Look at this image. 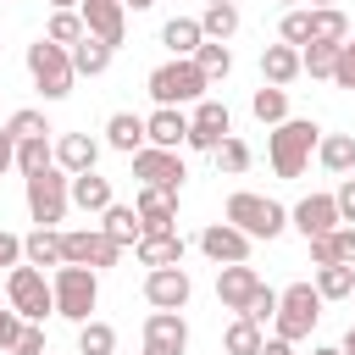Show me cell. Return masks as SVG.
<instances>
[{
  "mask_svg": "<svg viewBox=\"0 0 355 355\" xmlns=\"http://www.w3.org/2000/svg\"><path fill=\"white\" fill-rule=\"evenodd\" d=\"M83 28L100 39V44H122L128 39V6L122 0H83Z\"/></svg>",
  "mask_w": 355,
  "mask_h": 355,
  "instance_id": "obj_15",
  "label": "cell"
},
{
  "mask_svg": "<svg viewBox=\"0 0 355 355\" xmlns=\"http://www.w3.org/2000/svg\"><path fill=\"white\" fill-rule=\"evenodd\" d=\"M11 355H44V322H28L22 327V338H17V349Z\"/></svg>",
  "mask_w": 355,
  "mask_h": 355,
  "instance_id": "obj_47",
  "label": "cell"
},
{
  "mask_svg": "<svg viewBox=\"0 0 355 355\" xmlns=\"http://www.w3.org/2000/svg\"><path fill=\"white\" fill-rule=\"evenodd\" d=\"M50 6H55V11H72V6H83V0H50Z\"/></svg>",
  "mask_w": 355,
  "mask_h": 355,
  "instance_id": "obj_56",
  "label": "cell"
},
{
  "mask_svg": "<svg viewBox=\"0 0 355 355\" xmlns=\"http://www.w3.org/2000/svg\"><path fill=\"white\" fill-rule=\"evenodd\" d=\"M144 139H150L155 150H178V144H189V111H178V105H155V111L144 116Z\"/></svg>",
  "mask_w": 355,
  "mask_h": 355,
  "instance_id": "obj_19",
  "label": "cell"
},
{
  "mask_svg": "<svg viewBox=\"0 0 355 355\" xmlns=\"http://www.w3.org/2000/svg\"><path fill=\"white\" fill-rule=\"evenodd\" d=\"M200 33L216 39V44H227V39L239 33V6H205V11H200Z\"/></svg>",
  "mask_w": 355,
  "mask_h": 355,
  "instance_id": "obj_33",
  "label": "cell"
},
{
  "mask_svg": "<svg viewBox=\"0 0 355 355\" xmlns=\"http://www.w3.org/2000/svg\"><path fill=\"white\" fill-rule=\"evenodd\" d=\"M239 316H244V322H255V327H266V322L277 316V288H266V283H261V288H255V300H250Z\"/></svg>",
  "mask_w": 355,
  "mask_h": 355,
  "instance_id": "obj_42",
  "label": "cell"
},
{
  "mask_svg": "<svg viewBox=\"0 0 355 355\" xmlns=\"http://www.w3.org/2000/svg\"><path fill=\"white\" fill-rule=\"evenodd\" d=\"M333 200H338V222L355 227V178H344V183L333 189Z\"/></svg>",
  "mask_w": 355,
  "mask_h": 355,
  "instance_id": "obj_48",
  "label": "cell"
},
{
  "mask_svg": "<svg viewBox=\"0 0 355 355\" xmlns=\"http://www.w3.org/2000/svg\"><path fill=\"white\" fill-rule=\"evenodd\" d=\"M44 166H55V144L50 139H22L17 144V172L22 178H39Z\"/></svg>",
  "mask_w": 355,
  "mask_h": 355,
  "instance_id": "obj_35",
  "label": "cell"
},
{
  "mask_svg": "<svg viewBox=\"0 0 355 355\" xmlns=\"http://www.w3.org/2000/svg\"><path fill=\"white\" fill-rule=\"evenodd\" d=\"M22 316H17V305H0V349H17V338H22Z\"/></svg>",
  "mask_w": 355,
  "mask_h": 355,
  "instance_id": "obj_45",
  "label": "cell"
},
{
  "mask_svg": "<svg viewBox=\"0 0 355 355\" xmlns=\"http://www.w3.org/2000/svg\"><path fill=\"white\" fill-rule=\"evenodd\" d=\"M288 222H294L305 239H322V233L338 227V200H333V194H305V200L288 211Z\"/></svg>",
  "mask_w": 355,
  "mask_h": 355,
  "instance_id": "obj_18",
  "label": "cell"
},
{
  "mask_svg": "<svg viewBox=\"0 0 355 355\" xmlns=\"http://www.w3.org/2000/svg\"><path fill=\"white\" fill-rule=\"evenodd\" d=\"M344 355H355V322H349V333H344V344H338Z\"/></svg>",
  "mask_w": 355,
  "mask_h": 355,
  "instance_id": "obj_53",
  "label": "cell"
},
{
  "mask_svg": "<svg viewBox=\"0 0 355 355\" xmlns=\"http://www.w3.org/2000/svg\"><path fill=\"white\" fill-rule=\"evenodd\" d=\"M255 288H261V272H255L250 261L216 266V300H222V311H244V305L255 300Z\"/></svg>",
  "mask_w": 355,
  "mask_h": 355,
  "instance_id": "obj_16",
  "label": "cell"
},
{
  "mask_svg": "<svg viewBox=\"0 0 355 355\" xmlns=\"http://www.w3.org/2000/svg\"><path fill=\"white\" fill-rule=\"evenodd\" d=\"M161 44L172 50V61H194V50L205 44V33H200V17H172V22L161 28Z\"/></svg>",
  "mask_w": 355,
  "mask_h": 355,
  "instance_id": "obj_21",
  "label": "cell"
},
{
  "mask_svg": "<svg viewBox=\"0 0 355 355\" xmlns=\"http://www.w3.org/2000/svg\"><path fill=\"white\" fill-rule=\"evenodd\" d=\"M305 244H311V261H316V266H338V255H333V239H327V233H322V239H305Z\"/></svg>",
  "mask_w": 355,
  "mask_h": 355,
  "instance_id": "obj_50",
  "label": "cell"
},
{
  "mask_svg": "<svg viewBox=\"0 0 355 355\" xmlns=\"http://www.w3.org/2000/svg\"><path fill=\"white\" fill-rule=\"evenodd\" d=\"M333 83H338V89H355V33L338 44V67H333Z\"/></svg>",
  "mask_w": 355,
  "mask_h": 355,
  "instance_id": "obj_44",
  "label": "cell"
},
{
  "mask_svg": "<svg viewBox=\"0 0 355 355\" xmlns=\"http://www.w3.org/2000/svg\"><path fill=\"white\" fill-rule=\"evenodd\" d=\"M261 78H266L272 89H288V83L300 78V50H294V44H266V50H261Z\"/></svg>",
  "mask_w": 355,
  "mask_h": 355,
  "instance_id": "obj_22",
  "label": "cell"
},
{
  "mask_svg": "<svg viewBox=\"0 0 355 355\" xmlns=\"http://www.w3.org/2000/svg\"><path fill=\"white\" fill-rule=\"evenodd\" d=\"M277 6H294V0H277Z\"/></svg>",
  "mask_w": 355,
  "mask_h": 355,
  "instance_id": "obj_59",
  "label": "cell"
},
{
  "mask_svg": "<svg viewBox=\"0 0 355 355\" xmlns=\"http://www.w3.org/2000/svg\"><path fill=\"white\" fill-rule=\"evenodd\" d=\"M122 6H128V11H150L155 0H122Z\"/></svg>",
  "mask_w": 355,
  "mask_h": 355,
  "instance_id": "obj_55",
  "label": "cell"
},
{
  "mask_svg": "<svg viewBox=\"0 0 355 355\" xmlns=\"http://www.w3.org/2000/svg\"><path fill=\"white\" fill-rule=\"evenodd\" d=\"M344 39H349V17L338 6L311 11V44H344Z\"/></svg>",
  "mask_w": 355,
  "mask_h": 355,
  "instance_id": "obj_31",
  "label": "cell"
},
{
  "mask_svg": "<svg viewBox=\"0 0 355 355\" xmlns=\"http://www.w3.org/2000/svg\"><path fill=\"white\" fill-rule=\"evenodd\" d=\"M133 250H139V266H150V272L155 266H183V239L178 233H144Z\"/></svg>",
  "mask_w": 355,
  "mask_h": 355,
  "instance_id": "obj_23",
  "label": "cell"
},
{
  "mask_svg": "<svg viewBox=\"0 0 355 355\" xmlns=\"http://www.w3.org/2000/svg\"><path fill=\"white\" fill-rule=\"evenodd\" d=\"M11 166H17V139H11L6 128H0V178H6Z\"/></svg>",
  "mask_w": 355,
  "mask_h": 355,
  "instance_id": "obj_51",
  "label": "cell"
},
{
  "mask_svg": "<svg viewBox=\"0 0 355 355\" xmlns=\"http://www.w3.org/2000/svg\"><path fill=\"white\" fill-rule=\"evenodd\" d=\"M105 144L111 150H122V155H139L150 139H144V116H133V111H116L111 122H105Z\"/></svg>",
  "mask_w": 355,
  "mask_h": 355,
  "instance_id": "obj_24",
  "label": "cell"
},
{
  "mask_svg": "<svg viewBox=\"0 0 355 355\" xmlns=\"http://www.w3.org/2000/svg\"><path fill=\"white\" fill-rule=\"evenodd\" d=\"M311 355H344V349H338V344H316Z\"/></svg>",
  "mask_w": 355,
  "mask_h": 355,
  "instance_id": "obj_54",
  "label": "cell"
},
{
  "mask_svg": "<svg viewBox=\"0 0 355 355\" xmlns=\"http://www.w3.org/2000/svg\"><path fill=\"white\" fill-rule=\"evenodd\" d=\"M144 355H189L183 311H150L144 316Z\"/></svg>",
  "mask_w": 355,
  "mask_h": 355,
  "instance_id": "obj_12",
  "label": "cell"
},
{
  "mask_svg": "<svg viewBox=\"0 0 355 355\" xmlns=\"http://www.w3.org/2000/svg\"><path fill=\"white\" fill-rule=\"evenodd\" d=\"M316 161H322L327 172H349V166H355V133H322Z\"/></svg>",
  "mask_w": 355,
  "mask_h": 355,
  "instance_id": "obj_30",
  "label": "cell"
},
{
  "mask_svg": "<svg viewBox=\"0 0 355 355\" xmlns=\"http://www.w3.org/2000/svg\"><path fill=\"white\" fill-rule=\"evenodd\" d=\"M316 144H322V128H316L311 116H288V122H277V128L266 133V161H272L277 178H300V172L311 166Z\"/></svg>",
  "mask_w": 355,
  "mask_h": 355,
  "instance_id": "obj_1",
  "label": "cell"
},
{
  "mask_svg": "<svg viewBox=\"0 0 355 355\" xmlns=\"http://www.w3.org/2000/svg\"><path fill=\"white\" fill-rule=\"evenodd\" d=\"M83 33H89V28H83V11H55L50 28H44V39H50V44H67V50H72Z\"/></svg>",
  "mask_w": 355,
  "mask_h": 355,
  "instance_id": "obj_38",
  "label": "cell"
},
{
  "mask_svg": "<svg viewBox=\"0 0 355 355\" xmlns=\"http://www.w3.org/2000/svg\"><path fill=\"white\" fill-rule=\"evenodd\" d=\"M61 255H67V266H116V255H122V244H111L100 227H78V233H61Z\"/></svg>",
  "mask_w": 355,
  "mask_h": 355,
  "instance_id": "obj_11",
  "label": "cell"
},
{
  "mask_svg": "<svg viewBox=\"0 0 355 355\" xmlns=\"http://www.w3.org/2000/svg\"><path fill=\"white\" fill-rule=\"evenodd\" d=\"M261 344H266V333H261L255 322H244V316H233L227 333H222V349H227V355H261Z\"/></svg>",
  "mask_w": 355,
  "mask_h": 355,
  "instance_id": "obj_32",
  "label": "cell"
},
{
  "mask_svg": "<svg viewBox=\"0 0 355 355\" xmlns=\"http://www.w3.org/2000/svg\"><path fill=\"white\" fill-rule=\"evenodd\" d=\"M28 78L44 100H67L72 94V50L67 44H50V39H33L28 44Z\"/></svg>",
  "mask_w": 355,
  "mask_h": 355,
  "instance_id": "obj_5",
  "label": "cell"
},
{
  "mask_svg": "<svg viewBox=\"0 0 355 355\" xmlns=\"http://www.w3.org/2000/svg\"><path fill=\"white\" fill-rule=\"evenodd\" d=\"M283 44H294V50L311 44V11H283Z\"/></svg>",
  "mask_w": 355,
  "mask_h": 355,
  "instance_id": "obj_43",
  "label": "cell"
},
{
  "mask_svg": "<svg viewBox=\"0 0 355 355\" xmlns=\"http://www.w3.org/2000/svg\"><path fill=\"white\" fill-rule=\"evenodd\" d=\"M194 67L205 72V83H222V78L233 72V50H227V44H216V39H205V44L194 50Z\"/></svg>",
  "mask_w": 355,
  "mask_h": 355,
  "instance_id": "obj_34",
  "label": "cell"
},
{
  "mask_svg": "<svg viewBox=\"0 0 355 355\" xmlns=\"http://www.w3.org/2000/svg\"><path fill=\"white\" fill-rule=\"evenodd\" d=\"M189 294H194V283H189L183 266H155V272H144V300H150L155 311H183Z\"/></svg>",
  "mask_w": 355,
  "mask_h": 355,
  "instance_id": "obj_13",
  "label": "cell"
},
{
  "mask_svg": "<svg viewBox=\"0 0 355 355\" xmlns=\"http://www.w3.org/2000/svg\"><path fill=\"white\" fill-rule=\"evenodd\" d=\"M94 161H100V144H94L89 133H61V139H55V166H61L67 178L94 172Z\"/></svg>",
  "mask_w": 355,
  "mask_h": 355,
  "instance_id": "obj_20",
  "label": "cell"
},
{
  "mask_svg": "<svg viewBox=\"0 0 355 355\" xmlns=\"http://www.w3.org/2000/svg\"><path fill=\"white\" fill-rule=\"evenodd\" d=\"M111 55H116L111 44H100L94 33H83V39L72 44V72H78V78H100V72L111 67Z\"/></svg>",
  "mask_w": 355,
  "mask_h": 355,
  "instance_id": "obj_28",
  "label": "cell"
},
{
  "mask_svg": "<svg viewBox=\"0 0 355 355\" xmlns=\"http://www.w3.org/2000/svg\"><path fill=\"white\" fill-rule=\"evenodd\" d=\"M261 355H294V344H288V338H277V333H272V338H266V344H261Z\"/></svg>",
  "mask_w": 355,
  "mask_h": 355,
  "instance_id": "obj_52",
  "label": "cell"
},
{
  "mask_svg": "<svg viewBox=\"0 0 355 355\" xmlns=\"http://www.w3.org/2000/svg\"><path fill=\"white\" fill-rule=\"evenodd\" d=\"M211 155H216V166H222L227 178H239V172L250 166V144H244V139H222V144H216Z\"/></svg>",
  "mask_w": 355,
  "mask_h": 355,
  "instance_id": "obj_41",
  "label": "cell"
},
{
  "mask_svg": "<svg viewBox=\"0 0 355 355\" xmlns=\"http://www.w3.org/2000/svg\"><path fill=\"white\" fill-rule=\"evenodd\" d=\"M316 294L322 300H349L355 294V266H316Z\"/></svg>",
  "mask_w": 355,
  "mask_h": 355,
  "instance_id": "obj_36",
  "label": "cell"
},
{
  "mask_svg": "<svg viewBox=\"0 0 355 355\" xmlns=\"http://www.w3.org/2000/svg\"><path fill=\"white\" fill-rule=\"evenodd\" d=\"M227 222L239 227V233H250L255 244L266 239H277L283 227H288V211L277 205V200H266V194H250V189H239V194H227Z\"/></svg>",
  "mask_w": 355,
  "mask_h": 355,
  "instance_id": "obj_6",
  "label": "cell"
},
{
  "mask_svg": "<svg viewBox=\"0 0 355 355\" xmlns=\"http://www.w3.org/2000/svg\"><path fill=\"white\" fill-rule=\"evenodd\" d=\"M200 250H205L216 266H239V261H250L255 239H250V233H239L233 222H211V227L200 233Z\"/></svg>",
  "mask_w": 355,
  "mask_h": 355,
  "instance_id": "obj_14",
  "label": "cell"
},
{
  "mask_svg": "<svg viewBox=\"0 0 355 355\" xmlns=\"http://www.w3.org/2000/svg\"><path fill=\"white\" fill-rule=\"evenodd\" d=\"M72 205L105 216V211L116 205V200H111V178H100V172H78V178H72Z\"/></svg>",
  "mask_w": 355,
  "mask_h": 355,
  "instance_id": "obj_25",
  "label": "cell"
},
{
  "mask_svg": "<svg viewBox=\"0 0 355 355\" xmlns=\"http://www.w3.org/2000/svg\"><path fill=\"white\" fill-rule=\"evenodd\" d=\"M205 6H233V0H205Z\"/></svg>",
  "mask_w": 355,
  "mask_h": 355,
  "instance_id": "obj_58",
  "label": "cell"
},
{
  "mask_svg": "<svg viewBox=\"0 0 355 355\" xmlns=\"http://www.w3.org/2000/svg\"><path fill=\"white\" fill-rule=\"evenodd\" d=\"M100 233H105L111 244H122V250H128V244H139V239H144V222H139V211H133V205H111V211L100 216Z\"/></svg>",
  "mask_w": 355,
  "mask_h": 355,
  "instance_id": "obj_27",
  "label": "cell"
},
{
  "mask_svg": "<svg viewBox=\"0 0 355 355\" xmlns=\"http://www.w3.org/2000/svg\"><path fill=\"white\" fill-rule=\"evenodd\" d=\"M349 305H355V294H349Z\"/></svg>",
  "mask_w": 355,
  "mask_h": 355,
  "instance_id": "obj_60",
  "label": "cell"
},
{
  "mask_svg": "<svg viewBox=\"0 0 355 355\" xmlns=\"http://www.w3.org/2000/svg\"><path fill=\"white\" fill-rule=\"evenodd\" d=\"M333 67H338V44H305V50H300V72L333 78Z\"/></svg>",
  "mask_w": 355,
  "mask_h": 355,
  "instance_id": "obj_40",
  "label": "cell"
},
{
  "mask_svg": "<svg viewBox=\"0 0 355 355\" xmlns=\"http://www.w3.org/2000/svg\"><path fill=\"white\" fill-rule=\"evenodd\" d=\"M6 300L17 305V316H22V322H44V316L55 311V288H50V283H44V272H39V266H28V261L6 272Z\"/></svg>",
  "mask_w": 355,
  "mask_h": 355,
  "instance_id": "obj_8",
  "label": "cell"
},
{
  "mask_svg": "<svg viewBox=\"0 0 355 355\" xmlns=\"http://www.w3.org/2000/svg\"><path fill=\"white\" fill-rule=\"evenodd\" d=\"M133 178H139V189H183V155L178 150H155V144H144L139 155H133Z\"/></svg>",
  "mask_w": 355,
  "mask_h": 355,
  "instance_id": "obj_9",
  "label": "cell"
},
{
  "mask_svg": "<svg viewBox=\"0 0 355 355\" xmlns=\"http://www.w3.org/2000/svg\"><path fill=\"white\" fill-rule=\"evenodd\" d=\"M50 288H55V316H67L72 327L94 322V305H100V277H94V266H55Z\"/></svg>",
  "mask_w": 355,
  "mask_h": 355,
  "instance_id": "obj_2",
  "label": "cell"
},
{
  "mask_svg": "<svg viewBox=\"0 0 355 355\" xmlns=\"http://www.w3.org/2000/svg\"><path fill=\"white\" fill-rule=\"evenodd\" d=\"M144 89H150L155 105H178V111H183V105H200L211 83H205V72H200L194 61H161V67L144 78Z\"/></svg>",
  "mask_w": 355,
  "mask_h": 355,
  "instance_id": "obj_3",
  "label": "cell"
},
{
  "mask_svg": "<svg viewBox=\"0 0 355 355\" xmlns=\"http://www.w3.org/2000/svg\"><path fill=\"white\" fill-rule=\"evenodd\" d=\"M22 183H28V216L39 227H55L67 216V205H72V178L61 166H44L39 178H22Z\"/></svg>",
  "mask_w": 355,
  "mask_h": 355,
  "instance_id": "obj_7",
  "label": "cell"
},
{
  "mask_svg": "<svg viewBox=\"0 0 355 355\" xmlns=\"http://www.w3.org/2000/svg\"><path fill=\"white\" fill-rule=\"evenodd\" d=\"M22 261L39 266V272H44V266H67V255H61V233H55V227H33V233L22 239Z\"/></svg>",
  "mask_w": 355,
  "mask_h": 355,
  "instance_id": "obj_26",
  "label": "cell"
},
{
  "mask_svg": "<svg viewBox=\"0 0 355 355\" xmlns=\"http://www.w3.org/2000/svg\"><path fill=\"white\" fill-rule=\"evenodd\" d=\"M116 349V327L111 322H83L78 327V355H111Z\"/></svg>",
  "mask_w": 355,
  "mask_h": 355,
  "instance_id": "obj_37",
  "label": "cell"
},
{
  "mask_svg": "<svg viewBox=\"0 0 355 355\" xmlns=\"http://www.w3.org/2000/svg\"><path fill=\"white\" fill-rule=\"evenodd\" d=\"M322 305H327V300L316 294V283H288V288L277 294V316H272L277 338H288V344L311 338L316 322H322Z\"/></svg>",
  "mask_w": 355,
  "mask_h": 355,
  "instance_id": "obj_4",
  "label": "cell"
},
{
  "mask_svg": "<svg viewBox=\"0 0 355 355\" xmlns=\"http://www.w3.org/2000/svg\"><path fill=\"white\" fill-rule=\"evenodd\" d=\"M222 139H233V116L216 94H205L194 111H189V150H216Z\"/></svg>",
  "mask_w": 355,
  "mask_h": 355,
  "instance_id": "obj_10",
  "label": "cell"
},
{
  "mask_svg": "<svg viewBox=\"0 0 355 355\" xmlns=\"http://www.w3.org/2000/svg\"><path fill=\"white\" fill-rule=\"evenodd\" d=\"M6 133L22 144V139H50V122H44V111H33V105H22V111H11V122H6Z\"/></svg>",
  "mask_w": 355,
  "mask_h": 355,
  "instance_id": "obj_39",
  "label": "cell"
},
{
  "mask_svg": "<svg viewBox=\"0 0 355 355\" xmlns=\"http://www.w3.org/2000/svg\"><path fill=\"white\" fill-rule=\"evenodd\" d=\"M327 239H333V255H338L344 266H355V227H349V222H338Z\"/></svg>",
  "mask_w": 355,
  "mask_h": 355,
  "instance_id": "obj_46",
  "label": "cell"
},
{
  "mask_svg": "<svg viewBox=\"0 0 355 355\" xmlns=\"http://www.w3.org/2000/svg\"><path fill=\"white\" fill-rule=\"evenodd\" d=\"M250 111H255V122H266V128L288 122V89H272V83H261V89L250 94Z\"/></svg>",
  "mask_w": 355,
  "mask_h": 355,
  "instance_id": "obj_29",
  "label": "cell"
},
{
  "mask_svg": "<svg viewBox=\"0 0 355 355\" xmlns=\"http://www.w3.org/2000/svg\"><path fill=\"white\" fill-rule=\"evenodd\" d=\"M133 211H139L144 233H178V194L172 189H139Z\"/></svg>",
  "mask_w": 355,
  "mask_h": 355,
  "instance_id": "obj_17",
  "label": "cell"
},
{
  "mask_svg": "<svg viewBox=\"0 0 355 355\" xmlns=\"http://www.w3.org/2000/svg\"><path fill=\"white\" fill-rule=\"evenodd\" d=\"M0 266H6V272L22 266V239H17V233H0Z\"/></svg>",
  "mask_w": 355,
  "mask_h": 355,
  "instance_id": "obj_49",
  "label": "cell"
},
{
  "mask_svg": "<svg viewBox=\"0 0 355 355\" xmlns=\"http://www.w3.org/2000/svg\"><path fill=\"white\" fill-rule=\"evenodd\" d=\"M327 6H333V0H311V11H327Z\"/></svg>",
  "mask_w": 355,
  "mask_h": 355,
  "instance_id": "obj_57",
  "label": "cell"
},
{
  "mask_svg": "<svg viewBox=\"0 0 355 355\" xmlns=\"http://www.w3.org/2000/svg\"><path fill=\"white\" fill-rule=\"evenodd\" d=\"M0 355H11V349H0Z\"/></svg>",
  "mask_w": 355,
  "mask_h": 355,
  "instance_id": "obj_61",
  "label": "cell"
}]
</instances>
